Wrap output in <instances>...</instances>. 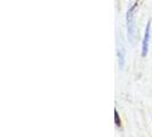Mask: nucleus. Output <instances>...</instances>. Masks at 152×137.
Returning <instances> with one entry per match:
<instances>
[{"label":"nucleus","mask_w":152,"mask_h":137,"mask_svg":"<svg viewBox=\"0 0 152 137\" xmlns=\"http://www.w3.org/2000/svg\"><path fill=\"white\" fill-rule=\"evenodd\" d=\"M138 4L135 2L132 7H129L128 12H127V34H128V39L130 42H133L134 40V36H135V20H134V12Z\"/></svg>","instance_id":"obj_1"},{"label":"nucleus","mask_w":152,"mask_h":137,"mask_svg":"<svg viewBox=\"0 0 152 137\" xmlns=\"http://www.w3.org/2000/svg\"><path fill=\"white\" fill-rule=\"evenodd\" d=\"M150 32H151V21H149L148 24H146L144 39H143V45H142V56H146V54H148L149 41H150Z\"/></svg>","instance_id":"obj_2"},{"label":"nucleus","mask_w":152,"mask_h":137,"mask_svg":"<svg viewBox=\"0 0 152 137\" xmlns=\"http://www.w3.org/2000/svg\"><path fill=\"white\" fill-rule=\"evenodd\" d=\"M118 58H119V68L122 70L125 65V48L120 41L118 42Z\"/></svg>","instance_id":"obj_3"},{"label":"nucleus","mask_w":152,"mask_h":137,"mask_svg":"<svg viewBox=\"0 0 152 137\" xmlns=\"http://www.w3.org/2000/svg\"><path fill=\"white\" fill-rule=\"evenodd\" d=\"M114 122L117 126H120V118H119V114H118L117 110H114Z\"/></svg>","instance_id":"obj_4"}]
</instances>
